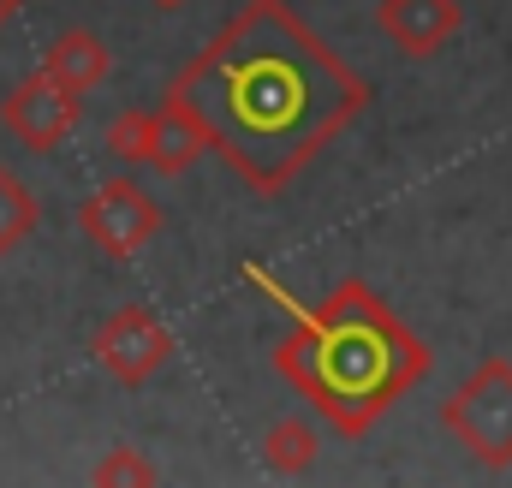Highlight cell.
Listing matches in <instances>:
<instances>
[{"instance_id": "obj_11", "label": "cell", "mask_w": 512, "mask_h": 488, "mask_svg": "<svg viewBox=\"0 0 512 488\" xmlns=\"http://www.w3.org/2000/svg\"><path fill=\"white\" fill-rule=\"evenodd\" d=\"M36 227H42V203H36V191H30L12 167H0V256H12Z\"/></svg>"}, {"instance_id": "obj_13", "label": "cell", "mask_w": 512, "mask_h": 488, "mask_svg": "<svg viewBox=\"0 0 512 488\" xmlns=\"http://www.w3.org/2000/svg\"><path fill=\"white\" fill-rule=\"evenodd\" d=\"M90 477H96L102 488H114V483H155L161 471H155L137 447H114V453H102V465H96Z\"/></svg>"}, {"instance_id": "obj_3", "label": "cell", "mask_w": 512, "mask_h": 488, "mask_svg": "<svg viewBox=\"0 0 512 488\" xmlns=\"http://www.w3.org/2000/svg\"><path fill=\"white\" fill-rule=\"evenodd\" d=\"M441 429L483 471H512V358H483L471 369L441 399Z\"/></svg>"}, {"instance_id": "obj_10", "label": "cell", "mask_w": 512, "mask_h": 488, "mask_svg": "<svg viewBox=\"0 0 512 488\" xmlns=\"http://www.w3.org/2000/svg\"><path fill=\"white\" fill-rule=\"evenodd\" d=\"M197 155H209L203 149V137L191 131V125L179 120L173 108H155V143H149V173H161V179H179Z\"/></svg>"}, {"instance_id": "obj_6", "label": "cell", "mask_w": 512, "mask_h": 488, "mask_svg": "<svg viewBox=\"0 0 512 488\" xmlns=\"http://www.w3.org/2000/svg\"><path fill=\"white\" fill-rule=\"evenodd\" d=\"M78 108H84V96H72L60 78H48V72L36 66L30 78H18V84L6 90L0 125H6V137H18L30 155H54V149L78 131Z\"/></svg>"}, {"instance_id": "obj_9", "label": "cell", "mask_w": 512, "mask_h": 488, "mask_svg": "<svg viewBox=\"0 0 512 488\" xmlns=\"http://www.w3.org/2000/svg\"><path fill=\"white\" fill-rule=\"evenodd\" d=\"M322 459V429L304 423V417H280L268 435H262V465L274 477H310Z\"/></svg>"}, {"instance_id": "obj_7", "label": "cell", "mask_w": 512, "mask_h": 488, "mask_svg": "<svg viewBox=\"0 0 512 488\" xmlns=\"http://www.w3.org/2000/svg\"><path fill=\"white\" fill-rule=\"evenodd\" d=\"M376 24L399 54L435 60L465 30V6L459 0H376Z\"/></svg>"}, {"instance_id": "obj_12", "label": "cell", "mask_w": 512, "mask_h": 488, "mask_svg": "<svg viewBox=\"0 0 512 488\" xmlns=\"http://www.w3.org/2000/svg\"><path fill=\"white\" fill-rule=\"evenodd\" d=\"M149 143H155V108H126V114H114V125H108L114 161L149 167Z\"/></svg>"}, {"instance_id": "obj_5", "label": "cell", "mask_w": 512, "mask_h": 488, "mask_svg": "<svg viewBox=\"0 0 512 488\" xmlns=\"http://www.w3.org/2000/svg\"><path fill=\"white\" fill-rule=\"evenodd\" d=\"M78 233L96 244L102 256L131 262L143 244L161 233V203L137 185V179H108L78 203Z\"/></svg>"}, {"instance_id": "obj_2", "label": "cell", "mask_w": 512, "mask_h": 488, "mask_svg": "<svg viewBox=\"0 0 512 488\" xmlns=\"http://www.w3.org/2000/svg\"><path fill=\"white\" fill-rule=\"evenodd\" d=\"M245 286L274 298L292 316V334L274 340V369L298 387V399L346 441L370 435L387 411L435 369V352L399 322L370 280H340L328 298L298 304L262 262H245Z\"/></svg>"}, {"instance_id": "obj_1", "label": "cell", "mask_w": 512, "mask_h": 488, "mask_svg": "<svg viewBox=\"0 0 512 488\" xmlns=\"http://www.w3.org/2000/svg\"><path fill=\"white\" fill-rule=\"evenodd\" d=\"M161 108H173L256 197H280L364 120L370 84L298 18L292 0H245L167 78Z\"/></svg>"}, {"instance_id": "obj_8", "label": "cell", "mask_w": 512, "mask_h": 488, "mask_svg": "<svg viewBox=\"0 0 512 488\" xmlns=\"http://www.w3.org/2000/svg\"><path fill=\"white\" fill-rule=\"evenodd\" d=\"M42 72L60 78L72 96H90V90L108 84L114 54H108V42H102L96 30H60V36L48 42V54H42Z\"/></svg>"}, {"instance_id": "obj_4", "label": "cell", "mask_w": 512, "mask_h": 488, "mask_svg": "<svg viewBox=\"0 0 512 488\" xmlns=\"http://www.w3.org/2000/svg\"><path fill=\"white\" fill-rule=\"evenodd\" d=\"M90 358L108 369L120 387H143L173 364V328L149 310V304H120L96 334H90Z\"/></svg>"}, {"instance_id": "obj_14", "label": "cell", "mask_w": 512, "mask_h": 488, "mask_svg": "<svg viewBox=\"0 0 512 488\" xmlns=\"http://www.w3.org/2000/svg\"><path fill=\"white\" fill-rule=\"evenodd\" d=\"M149 6H155V12H179L185 0H149Z\"/></svg>"}, {"instance_id": "obj_15", "label": "cell", "mask_w": 512, "mask_h": 488, "mask_svg": "<svg viewBox=\"0 0 512 488\" xmlns=\"http://www.w3.org/2000/svg\"><path fill=\"white\" fill-rule=\"evenodd\" d=\"M18 12V0H0V30H6V18Z\"/></svg>"}]
</instances>
